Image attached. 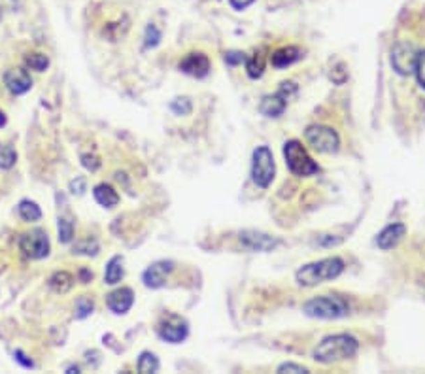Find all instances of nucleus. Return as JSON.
Returning a JSON list of instances; mask_svg holds the SVG:
<instances>
[{
    "label": "nucleus",
    "mask_w": 425,
    "mask_h": 374,
    "mask_svg": "<svg viewBox=\"0 0 425 374\" xmlns=\"http://www.w3.org/2000/svg\"><path fill=\"white\" fill-rule=\"evenodd\" d=\"M359 342L355 341L354 336L350 335H333L323 338L318 348L314 350V357L316 361L323 363V365H331V363L344 361L350 359L357 354Z\"/></svg>",
    "instance_id": "1"
},
{
    "label": "nucleus",
    "mask_w": 425,
    "mask_h": 374,
    "mask_svg": "<svg viewBox=\"0 0 425 374\" xmlns=\"http://www.w3.org/2000/svg\"><path fill=\"white\" fill-rule=\"evenodd\" d=\"M344 271V261L338 257H327L318 261V263L304 264L303 269H299L297 272V282L301 285H318L327 280L341 276Z\"/></svg>",
    "instance_id": "2"
},
{
    "label": "nucleus",
    "mask_w": 425,
    "mask_h": 374,
    "mask_svg": "<svg viewBox=\"0 0 425 374\" xmlns=\"http://www.w3.org/2000/svg\"><path fill=\"white\" fill-rule=\"evenodd\" d=\"M304 312L310 317H320V320H336V317L346 316L350 312L348 303L336 295H322L308 301L304 304Z\"/></svg>",
    "instance_id": "3"
},
{
    "label": "nucleus",
    "mask_w": 425,
    "mask_h": 374,
    "mask_svg": "<svg viewBox=\"0 0 425 374\" xmlns=\"http://www.w3.org/2000/svg\"><path fill=\"white\" fill-rule=\"evenodd\" d=\"M283 155H285V163L295 176H312L316 174L320 167L316 161L308 155V151L303 148V144L299 140H290L283 148Z\"/></svg>",
    "instance_id": "4"
},
{
    "label": "nucleus",
    "mask_w": 425,
    "mask_h": 374,
    "mask_svg": "<svg viewBox=\"0 0 425 374\" xmlns=\"http://www.w3.org/2000/svg\"><path fill=\"white\" fill-rule=\"evenodd\" d=\"M274 172H276V165H274L272 151L267 146H259L253 151V163H251V178L255 181V186H271L274 180Z\"/></svg>",
    "instance_id": "5"
},
{
    "label": "nucleus",
    "mask_w": 425,
    "mask_h": 374,
    "mask_svg": "<svg viewBox=\"0 0 425 374\" xmlns=\"http://www.w3.org/2000/svg\"><path fill=\"white\" fill-rule=\"evenodd\" d=\"M21 253L29 259H44L50 255V237L44 229H33V231L23 232L20 237Z\"/></svg>",
    "instance_id": "6"
},
{
    "label": "nucleus",
    "mask_w": 425,
    "mask_h": 374,
    "mask_svg": "<svg viewBox=\"0 0 425 374\" xmlns=\"http://www.w3.org/2000/svg\"><path fill=\"white\" fill-rule=\"evenodd\" d=\"M306 140L320 154H333L341 144L336 130L331 127H323V125H310L306 129Z\"/></svg>",
    "instance_id": "7"
},
{
    "label": "nucleus",
    "mask_w": 425,
    "mask_h": 374,
    "mask_svg": "<svg viewBox=\"0 0 425 374\" xmlns=\"http://www.w3.org/2000/svg\"><path fill=\"white\" fill-rule=\"evenodd\" d=\"M295 91L297 87L293 82H283V84L280 85V89H278L276 95H269V97L263 98V103L259 106L261 114H264V116L269 117L280 116V114L285 110V106H288V100L291 98V95H295Z\"/></svg>",
    "instance_id": "8"
},
{
    "label": "nucleus",
    "mask_w": 425,
    "mask_h": 374,
    "mask_svg": "<svg viewBox=\"0 0 425 374\" xmlns=\"http://www.w3.org/2000/svg\"><path fill=\"white\" fill-rule=\"evenodd\" d=\"M416 59H418V52L414 50L412 44L408 42H401L393 47L392 52V65L397 74L401 76H408L412 74L414 66H416Z\"/></svg>",
    "instance_id": "9"
},
{
    "label": "nucleus",
    "mask_w": 425,
    "mask_h": 374,
    "mask_svg": "<svg viewBox=\"0 0 425 374\" xmlns=\"http://www.w3.org/2000/svg\"><path fill=\"white\" fill-rule=\"evenodd\" d=\"M159 336H161L165 342H170V344H180L187 338L189 335V327H187L186 320H181L180 316L176 314H168L161 323H159Z\"/></svg>",
    "instance_id": "10"
},
{
    "label": "nucleus",
    "mask_w": 425,
    "mask_h": 374,
    "mask_svg": "<svg viewBox=\"0 0 425 374\" xmlns=\"http://www.w3.org/2000/svg\"><path fill=\"white\" fill-rule=\"evenodd\" d=\"M172 269H174V263H172V261H157V263H154L144 271L142 282H144V285L149 287V290H157V287L165 285L167 276L172 272Z\"/></svg>",
    "instance_id": "11"
},
{
    "label": "nucleus",
    "mask_w": 425,
    "mask_h": 374,
    "mask_svg": "<svg viewBox=\"0 0 425 374\" xmlns=\"http://www.w3.org/2000/svg\"><path fill=\"white\" fill-rule=\"evenodd\" d=\"M4 85L12 95H25L33 89V77L25 68H12L4 74Z\"/></svg>",
    "instance_id": "12"
},
{
    "label": "nucleus",
    "mask_w": 425,
    "mask_h": 374,
    "mask_svg": "<svg viewBox=\"0 0 425 374\" xmlns=\"http://www.w3.org/2000/svg\"><path fill=\"white\" fill-rule=\"evenodd\" d=\"M133 303H135V293L129 287H119V290H114L110 295H106V306L117 316L127 314Z\"/></svg>",
    "instance_id": "13"
},
{
    "label": "nucleus",
    "mask_w": 425,
    "mask_h": 374,
    "mask_svg": "<svg viewBox=\"0 0 425 374\" xmlns=\"http://www.w3.org/2000/svg\"><path fill=\"white\" fill-rule=\"evenodd\" d=\"M180 70L187 76L193 77H204L210 70V61L207 55L202 53H187L186 57L181 59Z\"/></svg>",
    "instance_id": "14"
},
{
    "label": "nucleus",
    "mask_w": 425,
    "mask_h": 374,
    "mask_svg": "<svg viewBox=\"0 0 425 374\" xmlns=\"http://www.w3.org/2000/svg\"><path fill=\"white\" fill-rule=\"evenodd\" d=\"M405 225L403 223H393V225H387L384 231L378 234V239H376V244H378V248H382V250H392L393 246L399 244V240L405 237Z\"/></svg>",
    "instance_id": "15"
},
{
    "label": "nucleus",
    "mask_w": 425,
    "mask_h": 374,
    "mask_svg": "<svg viewBox=\"0 0 425 374\" xmlns=\"http://www.w3.org/2000/svg\"><path fill=\"white\" fill-rule=\"evenodd\" d=\"M240 240L244 242V246H248L250 250H258V252H267L278 244L276 240L267 237V234H261V232L255 231H246L240 234Z\"/></svg>",
    "instance_id": "16"
},
{
    "label": "nucleus",
    "mask_w": 425,
    "mask_h": 374,
    "mask_svg": "<svg viewBox=\"0 0 425 374\" xmlns=\"http://www.w3.org/2000/svg\"><path fill=\"white\" fill-rule=\"evenodd\" d=\"M93 197H95V200L104 208H114L117 207V202H119V195H117L116 189L108 186V184H98V186H95Z\"/></svg>",
    "instance_id": "17"
},
{
    "label": "nucleus",
    "mask_w": 425,
    "mask_h": 374,
    "mask_svg": "<svg viewBox=\"0 0 425 374\" xmlns=\"http://www.w3.org/2000/svg\"><path fill=\"white\" fill-rule=\"evenodd\" d=\"M299 59H301V50L295 47V45H290V47H282V50L272 53L271 63L276 68H285V66L293 65Z\"/></svg>",
    "instance_id": "18"
},
{
    "label": "nucleus",
    "mask_w": 425,
    "mask_h": 374,
    "mask_svg": "<svg viewBox=\"0 0 425 374\" xmlns=\"http://www.w3.org/2000/svg\"><path fill=\"white\" fill-rule=\"evenodd\" d=\"M123 259L119 257V255H116V257H112L108 261V264H106V272H104V282L110 285H116L121 282L123 278Z\"/></svg>",
    "instance_id": "19"
},
{
    "label": "nucleus",
    "mask_w": 425,
    "mask_h": 374,
    "mask_svg": "<svg viewBox=\"0 0 425 374\" xmlns=\"http://www.w3.org/2000/svg\"><path fill=\"white\" fill-rule=\"evenodd\" d=\"M17 212H20L21 220L27 221V223H34V221L42 220V210L34 200H21Z\"/></svg>",
    "instance_id": "20"
},
{
    "label": "nucleus",
    "mask_w": 425,
    "mask_h": 374,
    "mask_svg": "<svg viewBox=\"0 0 425 374\" xmlns=\"http://www.w3.org/2000/svg\"><path fill=\"white\" fill-rule=\"evenodd\" d=\"M72 285H74V276H72L70 272L59 271L50 278V287L55 293H66V291H70Z\"/></svg>",
    "instance_id": "21"
},
{
    "label": "nucleus",
    "mask_w": 425,
    "mask_h": 374,
    "mask_svg": "<svg viewBox=\"0 0 425 374\" xmlns=\"http://www.w3.org/2000/svg\"><path fill=\"white\" fill-rule=\"evenodd\" d=\"M138 371H140L142 374L157 373V371H159V359H157V355L151 354V352H142V355L138 357Z\"/></svg>",
    "instance_id": "22"
},
{
    "label": "nucleus",
    "mask_w": 425,
    "mask_h": 374,
    "mask_svg": "<svg viewBox=\"0 0 425 374\" xmlns=\"http://www.w3.org/2000/svg\"><path fill=\"white\" fill-rule=\"evenodd\" d=\"M25 65L29 66L31 70L44 72L47 70V66H50V57L44 55V53H29L25 57Z\"/></svg>",
    "instance_id": "23"
},
{
    "label": "nucleus",
    "mask_w": 425,
    "mask_h": 374,
    "mask_svg": "<svg viewBox=\"0 0 425 374\" xmlns=\"http://www.w3.org/2000/svg\"><path fill=\"white\" fill-rule=\"evenodd\" d=\"M246 68H248V76L259 77L264 70V57L261 53H255L253 57L246 59Z\"/></svg>",
    "instance_id": "24"
},
{
    "label": "nucleus",
    "mask_w": 425,
    "mask_h": 374,
    "mask_svg": "<svg viewBox=\"0 0 425 374\" xmlns=\"http://www.w3.org/2000/svg\"><path fill=\"white\" fill-rule=\"evenodd\" d=\"M57 231H59V240H61L63 244L72 242V239H74V225H72V221H68L66 218H59Z\"/></svg>",
    "instance_id": "25"
},
{
    "label": "nucleus",
    "mask_w": 425,
    "mask_h": 374,
    "mask_svg": "<svg viewBox=\"0 0 425 374\" xmlns=\"http://www.w3.org/2000/svg\"><path fill=\"white\" fill-rule=\"evenodd\" d=\"M15 161H17L15 149L10 148V146H0V168L8 170V168H12L15 165Z\"/></svg>",
    "instance_id": "26"
},
{
    "label": "nucleus",
    "mask_w": 425,
    "mask_h": 374,
    "mask_svg": "<svg viewBox=\"0 0 425 374\" xmlns=\"http://www.w3.org/2000/svg\"><path fill=\"white\" fill-rule=\"evenodd\" d=\"M93 310H95V303H93V299H89V297L77 299V303H76L77 320H84V317H87L89 314H93Z\"/></svg>",
    "instance_id": "27"
},
{
    "label": "nucleus",
    "mask_w": 425,
    "mask_h": 374,
    "mask_svg": "<svg viewBox=\"0 0 425 374\" xmlns=\"http://www.w3.org/2000/svg\"><path fill=\"white\" fill-rule=\"evenodd\" d=\"M414 72H416V77H418V84L425 89V50L418 53V59H416V66H414Z\"/></svg>",
    "instance_id": "28"
},
{
    "label": "nucleus",
    "mask_w": 425,
    "mask_h": 374,
    "mask_svg": "<svg viewBox=\"0 0 425 374\" xmlns=\"http://www.w3.org/2000/svg\"><path fill=\"white\" fill-rule=\"evenodd\" d=\"M97 252H98L97 242H91V240L80 242V244L74 248V253H84V255H97Z\"/></svg>",
    "instance_id": "29"
},
{
    "label": "nucleus",
    "mask_w": 425,
    "mask_h": 374,
    "mask_svg": "<svg viewBox=\"0 0 425 374\" xmlns=\"http://www.w3.org/2000/svg\"><path fill=\"white\" fill-rule=\"evenodd\" d=\"M170 108H172L178 116H187V114L191 112V100H189V98H176Z\"/></svg>",
    "instance_id": "30"
},
{
    "label": "nucleus",
    "mask_w": 425,
    "mask_h": 374,
    "mask_svg": "<svg viewBox=\"0 0 425 374\" xmlns=\"http://www.w3.org/2000/svg\"><path fill=\"white\" fill-rule=\"evenodd\" d=\"M159 40H161V33L154 25H149L146 29V45L148 47H155V45L159 44Z\"/></svg>",
    "instance_id": "31"
},
{
    "label": "nucleus",
    "mask_w": 425,
    "mask_h": 374,
    "mask_svg": "<svg viewBox=\"0 0 425 374\" xmlns=\"http://www.w3.org/2000/svg\"><path fill=\"white\" fill-rule=\"evenodd\" d=\"M278 373H308V368L301 367V365H293V363H283L278 367Z\"/></svg>",
    "instance_id": "32"
},
{
    "label": "nucleus",
    "mask_w": 425,
    "mask_h": 374,
    "mask_svg": "<svg viewBox=\"0 0 425 374\" xmlns=\"http://www.w3.org/2000/svg\"><path fill=\"white\" fill-rule=\"evenodd\" d=\"M246 57L242 55V53L239 52H231V53H225V63L227 65H240V63H244Z\"/></svg>",
    "instance_id": "33"
},
{
    "label": "nucleus",
    "mask_w": 425,
    "mask_h": 374,
    "mask_svg": "<svg viewBox=\"0 0 425 374\" xmlns=\"http://www.w3.org/2000/svg\"><path fill=\"white\" fill-rule=\"evenodd\" d=\"M13 355H15V361H20L25 368H33L34 367L33 359H29V357H27V355L23 354L21 350H15V354H13Z\"/></svg>",
    "instance_id": "34"
},
{
    "label": "nucleus",
    "mask_w": 425,
    "mask_h": 374,
    "mask_svg": "<svg viewBox=\"0 0 425 374\" xmlns=\"http://www.w3.org/2000/svg\"><path fill=\"white\" fill-rule=\"evenodd\" d=\"M70 189L74 195H82L85 191V180L84 178H77V180L70 181Z\"/></svg>",
    "instance_id": "35"
},
{
    "label": "nucleus",
    "mask_w": 425,
    "mask_h": 374,
    "mask_svg": "<svg viewBox=\"0 0 425 374\" xmlns=\"http://www.w3.org/2000/svg\"><path fill=\"white\" fill-rule=\"evenodd\" d=\"M231 2V6L234 8V10H244V8H248L250 4H253V0H229Z\"/></svg>",
    "instance_id": "36"
},
{
    "label": "nucleus",
    "mask_w": 425,
    "mask_h": 374,
    "mask_svg": "<svg viewBox=\"0 0 425 374\" xmlns=\"http://www.w3.org/2000/svg\"><path fill=\"white\" fill-rule=\"evenodd\" d=\"M80 276H82V282H84V284H87L89 280H93V272L82 269V271H80Z\"/></svg>",
    "instance_id": "37"
},
{
    "label": "nucleus",
    "mask_w": 425,
    "mask_h": 374,
    "mask_svg": "<svg viewBox=\"0 0 425 374\" xmlns=\"http://www.w3.org/2000/svg\"><path fill=\"white\" fill-rule=\"evenodd\" d=\"M6 123H8L6 114H4V112L0 110V129H2V127H4V125H6Z\"/></svg>",
    "instance_id": "38"
},
{
    "label": "nucleus",
    "mask_w": 425,
    "mask_h": 374,
    "mask_svg": "<svg viewBox=\"0 0 425 374\" xmlns=\"http://www.w3.org/2000/svg\"><path fill=\"white\" fill-rule=\"evenodd\" d=\"M66 373H80V367H68L66 368Z\"/></svg>",
    "instance_id": "39"
}]
</instances>
